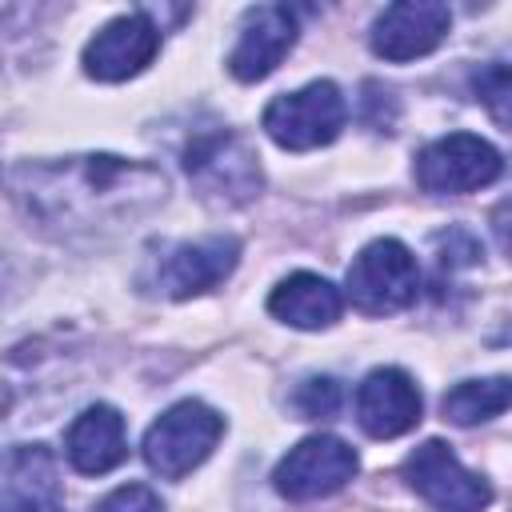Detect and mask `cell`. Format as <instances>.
<instances>
[{
    "mask_svg": "<svg viewBox=\"0 0 512 512\" xmlns=\"http://www.w3.org/2000/svg\"><path fill=\"white\" fill-rule=\"evenodd\" d=\"M8 192L28 212V220L44 224L48 232L92 236L124 228L160 208L168 196V176L144 160L92 152L16 164L8 172Z\"/></svg>",
    "mask_w": 512,
    "mask_h": 512,
    "instance_id": "6da1fadb",
    "label": "cell"
},
{
    "mask_svg": "<svg viewBox=\"0 0 512 512\" xmlns=\"http://www.w3.org/2000/svg\"><path fill=\"white\" fill-rule=\"evenodd\" d=\"M184 172L196 184L200 200L216 208H240L264 184L256 148L232 128H212L192 136V144L184 148Z\"/></svg>",
    "mask_w": 512,
    "mask_h": 512,
    "instance_id": "7a4b0ae2",
    "label": "cell"
},
{
    "mask_svg": "<svg viewBox=\"0 0 512 512\" xmlns=\"http://www.w3.org/2000/svg\"><path fill=\"white\" fill-rule=\"evenodd\" d=\"M344 292L348 300L368 312V316H388V312H400L416 300L420 292V268H416V256L384 236V240H372L368 248H360L348 264V276H344Z\"/></svg>",
    "mask_w": 512,
    "mask_h": 512,
    "instance_id": "3957f363",
    "label": "cell"
},
{
    "mask_svg": "<svg viewBox=\"0 0 512 512\" xmlns=\"http://www.w3.org/2000/svg\"><path fill=\"white\" fill-rule=\"evenodd\" d=\"M220 436H224V416L216 408L200 400H180L144 432V460L156 476L180 480L208 460Z\"/></svg>",
    "mask_w": 512,
    "mask_h": 512,
    "instance_id": "277c9868",
    "label": "cell"
},
{
    "mask_svg": "<svg viewBox=\"0 0 512 512\" xmlns=\"http://www.w3.org/2000/svg\"><path fill=\"white\" fill-rule=\"evenodd\" d=\"M344 96L332 80H312L304 84L300 92H284L276 96L260 124L264 132L280 144V148H292V152H308V148H320V144H332L344 128Z\"/></svg>",
    "mask_w": 512,
    "mask_h": 512,
    "instance_id": "5b68a950",
    "label": "cell"
},
{
    "mask_svg": "<svg viewBox=\"0 0 512 512\" xmlns=\"http://www.w3.org/2000/svg\"><path fill=\"white\" fill-rule=\"evenodd\" d=\"M500 168V152L472 132H448L416 152V184L424 192H476L488 188L500 176Z\"/></svg>",
    "mask_w": 512,
    "mask_h": 512,
    "instance_id": "8992f818",
    "label": "cell"
},
{
    "mask_svg": "<svg viewBox=\"0 0 512 512\" xmlns=\"http://www.w3.org/2000/svg\"><path fill=\"white\" fill-rule=\"evenodd\" d=\"M356 468L360 460L352 444H344L340 436H308L296 448H288V456L272 472V484L288 500H320L340 492L356 476Z\"/></svg>",
    "mask_w": 512,
    "mask_h": 512,
    "instance_id": "52a82bcc",
    "label": "cell"
},
{
    "mask_svg": "<svg viewBox=\"0 0 512 512\" xmlns=\"http://www.w3.org/2000/svg\"><path fill=\"white\" fill-rule=\"evenodd\" d=\"M404 480L440 512H484L492 504V488L468 472L444 440H424L404 460Z\"/></svg>",
    "mask_w": 512,
    "mask_h": 512,
    "instance_id": "ba28073f",
    "label": "cell"
},
{
    "mask_svg": "<svg viewBox=\"0 0 512 512\" xmlns=\"http://www.w3.org/2000/svg\"><path fill=\"white\" fill-rule=\"evenodd\" d=\"M160 24L148 20V12H128L108 20L88 44H84V72L92 80L116 84L128 80L136 72H144V64H152V56L160 52Z\"/></svg>",
    "mask_w": 512,
    "mask_h": 512,
    "instance_id": "9c48e42d",
    "label": "cell"
},
{
    "mask_svg": "<svg viewBox=\"0 0 512 512\" xmlns=\"http://www.w3.org/2000/svg\"><path fill=\"white\" fill-rule=\"evenodd\" d=\"M448 28H452L448 4H440V0H400V4H388L376 16L372 52L392 60V64H404V60H416V56H428L432 48H440Z\"/></svg>",
    "mask_w": 512,
    "mask_h": 512,
    "instance_id": "30bf717a",
    "label": "cell"
},
{
    "mask_svg": "<svg viewBox=\"0 0 512 512\" xmlns=\"http://www.w3.org/2000/svg\"><path fill=\"white\" fill-rule=\"evenodd\" d=\"M236 260H240V240L236 236L184 240V244H172L164 252V260L156 264V284H160L164 296L188 300V296H200V292L216 288L220 280H228Z\"/></svg>",
    "mask_w": 512,
    "mask_h": 512,
    "instance_id": "8fae6325",
    "label": "cell"
},
{
    "mask_svg": "<svg viewBox=\"0 0 512 512\" xmlns=\"http://www.w3.org/2000/svg\"><path fill=\"white\" fill-rule=\"evenodd\" d=\"M296 44V12L288 4H256L240 20L236 48L228 52V72L244 84L264 80Z\"/></svg>",
    "mask_w": 512,
    "mask_h": 512,
    "instance_id": "7c38bea8",
    "label": "cell"
},
{
    "mask_svg": "<svg viewBox=\"0 0 512 512\" xmlns=\"http://www.w3.org/2000/svg\"><path fill=\"white\" fill-rule=\"evenodd\" d=\"M420 388L404 368H376L356 388V420L372 440L404 436L420 424Z\"/></svg>",
    "mask_w": 512,
    "mask_h": 512,
    "instance_id": "4fadbf2b",
    "label": "cell"
},
{
    "mask_svg": "<svg viewBox=\"0 0 512 512\" xmlns=\"http://www.w3.org/2000/svg\"><path fill=\"white\" fill-rule=\"evenodd\" d=\"M4 512H64L60 468L48 444H16L4 456Z\"/></svg>",
    "mask_w": 512,
    "mask_h": 512,
    "instance_id": "5bb4252c",
    "label": "cell"
},
{
    "mask_svg": "<svg viewBox=\"0 0 512 512\" xmlns=\"http://www.w3.org/2000/svg\"><path fill=\"white\" fill-rule=\"evenodd\" d=\"M64 456L76 472L84 476H104L128 456V436H124V416L112 404H92L84 408L64 436Z\"/></svg>",
    "mask_w": 512,
    "mask_h": 512,
    "instance_id": "9a60e30c",
    "label": "cell"
},
{
    "mask_svg": "<svg viewBox=\"0 0 512 512\" xmlns=\"http://www.w3.org/2000/svg\"><path fill=\"white\" fill-rule=\"evenodd\" d=\"M340 308H344V296L332 280L316 276V272H292L284 276L272 296H268V312L292 328H328L340 320Z\"/></svg>",
    "mask_w": 512,
    "mask_h": 512,
    "instance_id": "2e32d148",
    "label": "cell"
},
{
    "mask_svg": "<svg viewBox=\"0 0 512 512\" xmlns=\"http://www.w3.org/2000/svg\"><path fill=\"white\" fill-rule=\"evenodd\" d=\"M504 408H512V376H484V380H460L444 392L440 412L444 420L468 428L480 420L500 416Z\"/></svg>",
    "mask_w": 512,
    "mask_h": 512,
    "instance_id": "e0dca14e",
    "label": "cell"
},
{
    "mask_svg": "<svg viewBox=\"0 0 512 512\" xmlns=\"http://www.w3.org/2000/svg\"><path fill=\"white\" fill-rule=\"evenodd\" d=\"M472 96L488 108V116L512 132V64H484L472 72Z\"/></svg>",
    "mask_w": 512,
    "mask_h": 512,
    "instance_id": "ac0fdd59",
    "label": "cell"
},
{
    "mask_svg": "<svg viewBox=\"0 0 512 512\" xmlns=\"http://www.w3.org/2000/svg\"><path fill=\"white\" fill-rule=\"evenodd\" d=\"M292 404H296V412L304 420H328L340 408V384L332 376H312V380L300 384V392H296Z\"/></svg>",
    "mask_w": 512,
    "mask_h": 512,
    "instance_id": "d6986e66",
    "label": "cell"
},
{
    "mask_svg": "<svg viewBox=\"0 0 512 512\" xmlns=\"http://www.w3.org/2000/svg\"><path fill=\"white\" fill-rule=\"evenodd\" d=\"M432 244L440 252V268H468V264H476L484 256L480 240L468 228H444V232H436Z\"/></svg>",
    "mask_w": 512,
    "mask_h": 512,
    "instance_id": "ffe728a7",
    "label": "cell"
},
{
    "mask_svg": "<svg viewBox=\"0 0 512 512\" xmlns=\"http://www.w3.org/2000/svg\"><path fill=\"white\" fill-rule=\"evenodd\" d=\"M92 512H164V504L148 484H120Z\"/></svg>",
    "mask_w": 512,
    "mask_h": 512,
    "instance_id": "44dd1931",
    "label": "cell"
},
{
    "mask_svg": "<svg viewBox=\"0 0 512 512\" xmlns=\"http://www.w3.org/2000/svg\"><path fill=\"white\" fill-rule=\"evenodd\" d=\"M492 232H496L500 252L512 260V200H508L504 208H496V216H492Z\"/></svg>",
    "mask_w": 512,
    "mask_h": 512,
    "instance_id": "7402d4cb",
    "label": "cell"
}]
</instances>
